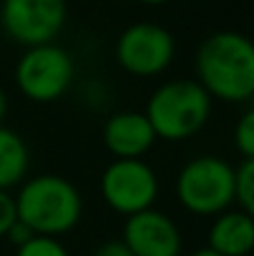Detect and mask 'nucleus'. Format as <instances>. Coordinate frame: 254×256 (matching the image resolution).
Instances as JSON below:
<instances>
[{
    "instance_id": "1",
    "label": "nucleus",
    "mask_w": 254,
    "mask_h": 256,
    "mask_svg": "<svg viewBox=\"0 0 254 256\" xmlns=\"http://www.w3.org/2000/svg\"><path fill=\"white\" fill-rule=\"evenodd\" d=\"M198 84L210 97L238 104L254 97V40L241 32H218L196 54Z\"/></svg>"
},
{
    "instance_id": "2",
    "label": "nucleus",
    "mask_w": 254,
    "mask_h": 256,
    "mask_svg": "<svg viewBox=\"0 0 254 256\" xmlns=\"http://www.w3.org/2000/svg\"><path fill=\"white\" fill-rule=\"evenodd\" d=\"M18 220L36 236L56 238L74 230L84 212V202L70 180L54 173H43L20 186L16 198Z\"/></svg>"
},
{
    "instance_id": "3",
    "label": "nucleus",
    "mask_w": 254,
    "mask_h": 256,
    "mask_svg": "<svg viewBox=\"0 0 254 256\" xmlns=\"http://www.w3.org/2000/svg\"><path fill=\"white\" fill-rule=\"evenodd\" d=\"M210 112L212 97L198 81L174 79L151 94L144 115L158 137L180 142L200 130L210 120Z\"/></svg>"
},
{
    "instance_id": "4",
    "label": "nucleus",
    "mask_w": 254,
    "mask_h": 256,
    "mask_svg": "<svg viewBox=\"0 0 254 256\" xmlns=\"http://www.w3.org/2000/svg\"><path fill=\"white\" fill-rule=\"evenodd\" d=\"M176 196L196 216H218L236 200V168L216 155L194 158L180 168Z\"/></svg>"
},
{
    "instance_id": "5",
    "label": "nucleus",
    "mask_w": 254,
    "mask_h": 256,
    "mask_svg": "<svg viewBox=\"0 0 254 256\" xmlns=\"http://www.w3.org/2000/svg\"><path fill=\"white\" fill-rule=\"evenodd\" d=\"M74 81V61L54 43L27 48L16 63V86L27 99L48 104L63 97Z\"/></svg>"
},
{
    "instance_id": "6",
    "label": "nucleus",
    "mask_w": 254,
    "mask_h": 256,
    "mask_svg": "<svg viewBox=\"0 0 254 256\" xmlns=\"http://www.w3.org/2000/svg\"><path fill=\"white\" fill-rule=\"evenodd\" d=\"M158 189L156 171L142 160H115L104 168L99 180L104 202L126 218L153 209Z\"/></svg>"
},
{
    "instance_id": "7",
    "label": "nucleus",
    "mask_w": 254,
    "mask_h": 256,
    "mask_svg": "<svg viewBox=\"0 0 254 256\" xmlns=\"http://www.w3.org/2000/svg\"><path fill=\"white\" fill-rule=\"evenodd\" d=\"M176 54L171 32L156 22H135L126 27L117 38V63L128 74L156 76L169 68Z\"/></svg>"
},
{
    "instance_id": "8",
    "label": "nucleus",
    "mask_w": 254,
    "mask_h": 256,
    "mask_svg": "<svg viewBox=\"0 0 254 256\" xmlns=\"http://www.w3.org/2000/svg\"><path fill=\"white\" fill-rule=\"evenodd\" d=\"M0 22L16 43L48 45L66 25V0H2Z\"/></svg>"
},
{
    "instance_id": "9",
    "label": "nucleus",
    "mask_w": 254,
    "mask_h": 256,
    "mask_svg": "<svg viewBox=\"0 0 254 256\" xmlns=\"http://www.w3.org/2000/svg\"><path fill=\"white\" fill-rule=\"evenodd\" d=\"M122 240L133 256H180L182 252L178 225L158 209H146L126 218Z\"/></svg>"
},
{
    "instance_id": "10",
    "label": "nucleus",
    "mask_w": 254,
    "mask_h": 256,
    "mask_svg": "<svg viewBox=\"0 0 254 256\" xmlns=\"http://www.w3.org/2000/svg\"><path fill=\"white\" fill-rule=\"evenodd\" d=\"M156 140L158 135L144 112L124 110L104 124V144L117 160H140Z\"/></svg>"
},
{
    "instance_id": "11",
    "label": "nucleus",
    "mask_w": 254,
    "mask_h": 256,
    "mask_svg": "<svg viewBox=\"0 0 254 256\" xmlns=\"http://www.w3.org/2000/svg\"><path fill=\"white\" fill-rule=\"evenodd\" d=\"M207 248L220 256H250L254 252V220L246 212H228L214 218Z\"/></svg>"
},
{
    "instance_id": "12",
    "label": "nucleus",
    "mask_w": 254,
    "mask_h": 256,
    "mask_svg": "<svg viewBox=\"0 0 254 256\" xmlns=\"http://www.w3.org/2000/svg\"><path fill=\"white\" fill-rule=\"evenodd\" d=\"M30 166V150L18 132L0 126V191L12 189L25 178Z\"/></svg>"
},
{
    "instance_id": "13",
    "label": "nucleus",
    "mask_w": 254,
    "mask_h": 256,
    "mask_svg": "<svg viewBox=\"0 0 254 256\" xmlns=\"http://www.w3.org/2000/svg\"><path fill=\"white\" fill-rule=\"evenodd\" d=\"M236 202L254 220V160H246L236 168Z\"/></svg>"
},
{
    "instance_id": "14",
    "label": "nucleus",
    "mask_w": 254,
    "mask_h": 256,
    "mask_svg": "<svg viewBox=\"0 0 254 256\" xmlns=\"http://www.w3.org/2000/svg\"><path fill=\"white\" fill-rule=\"evenodd\" d=\"M234 144L246 160H254V106L241 115L234 128Z\"/></svg>"
},
{
    "instance_id": "15",
    "label": "nucleus",
    "mask_w": 254,
    "mask_h": 256,
    "mask_svg": "<svg viewBox=\"0 0 254 256\" xmlns=\"http://www.w3.org/2000/svg\"><path fill=\"white\" fill-rule=\"evenodd\" d=\"M16 256H70L68 250L50 236H34L16 250Z\"/></svg>"
},
{
    "instance_id": "16",
    "label": "nucleus",
    "mask_w": 254,
    "mask_h": 256,
    "mask_svg": "<svg viewBox=\"0 0 254 256\" xmlns=\"http://www.w3.org/2000/svg\"><path fill=\"white\" fill-rule=\"evenodd\" d=\"M16 220H18L16 200L7 191H0V236H7V232L12 230V225Z\"/></svg>"
},
{
    "instance_id": "17",
    "label": "nucleus",
    "mask_w": 254,
    "mask_h": 256,
    "mask_svg": "<svg viewBox=\"0 0 254 256\" xmlns=\"http://www.w3.org/2000/svg\"><path fill=\"white\" fill-rule=\"evenodd\" d=\"M34 236H36L34 232H32L30 227H27L25 222H20V220H16V222H14V225H12V230L7 232V238L12 240V243L16 245V248H20V245H25L27 240H32V238H34Z\"/></svg>"
},
{
    "instance_id": "18",
    "label": "nucleus",
    "mask_w": 254,
    "mask_h": 256,
    "mask_svg": "<svg viewBox=\"0 0 254 256\" xmlns=\"http://www.w3.org/2000/svg\"><path fill=\"white\" fill-rule=\"evenodd\" d=\"M92 256H133V254L124 245V240H108V243L99 245Z\"/></svg>"
},
{
    "instance_id": "19",
    "label": "nucleus",
    "mask_w": 254,
    "mask_h": 256,
    "mask_svg": "<svg viewBox=\"0 0 254 256\" xmlns=\"http://www.w3.org/2000/svg\"><path fill=\"white\" fill-rule=\"evenodd\" d=\"M4 112H7V94H4V90L0 88V126H2Z\"/></svg>"
},
{
    "instance_id": "20",
    "label": "nucleus",
    "mask_w": 254,
    "mask_h": 256,
    "mask_svg": "<svg viewBox=\"0 0 254 256\" xmlns=\"http://www.w3.org/2000/svg\"><path fill=\"white\" fill-rule=\"evenodd\" d=\"M189 256H220V254L212 252L210 248H202V250H196V252H194V254H189Z\"/></svg>"
},
{
    "instance_id": "21",
    "label": "nucleus",
    "mask_w": 254,
    "mask_h": 256,
    "mask_svg": "<svg viewBox=\"0 0 254 256\" xmlns=\"http://www.w3.org/2000/svg\"><path fill=\"white\" fill-rule=\"evenodd\" d=\"M140 2H144V4H162V2H166V0H140Z\"/></svg>"
}]
</instances>
